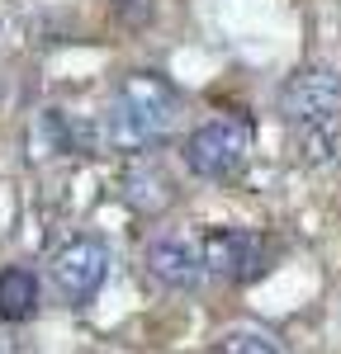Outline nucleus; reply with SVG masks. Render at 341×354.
<instances>
[{
  "label": "nucleus",
  "mask_w": 341,
  "mask_h": 354,
  "mask_svg": "<svg viewBox=\"0 0 341 354\" xmlns=\"http://www.w3.org/2000/svg\"><path fill=\"white\" fill-rule=\"evenodd\" d=\"M252 156V123L247 118H209L204 128L185 137V165L199 180L223 185L232 175H242V165Z\"/></svg>",
  "instance_id": "nucleus-2"
},
{
  "label": "nucleus",
  "mask_w": 341,
  "mask_h": 354,
  "mask_svg": "<svg viewBox=\"0 0 341 354\" xmlns=\"http://www.w3.org/2000/svg\"><path fill=\"white\" fill-rule=\"evenodd\" d=\"M218 354H284V345L261 326H232V330H223Z\"/></svg>",
  "instance_id": "nucleus-9"
},
{
  "label": "nucleus",
  "mask_w": 341,
  "mask_h": 354,
  "mask_svg": "<svg viewBox=\"0 0 341 354\" xmlns=\"http://www.w3.org/2000/svg\"><path fill=\"white\" fill-rule=\"evenodd\" d=\"M38 312V279L33 270H0V322H28Z\"/></svg>",
  "instance_id": "nucleus-8"
},
{
  "label": "nucleus",
  "mask_w": 341,
  "mask_h": 354,
  "mask_svg": "<svg viewBox=\"0 0 341 354\" xmlns=\"http://www.w3.org/2000/svg\"><path fill=\"white\" fill-rule=\"evenodd\" d=\"M280 113L294 133L341 118V76L332 66H304L280 85Z\"/></svg>",
  "instance_id": "nucleus-3"
},
{
  "label": "nucleus",
  "mask_w": 341,
  "mask_h": 354,
  "mask_svg": "<svg viewBox=\"0 0 341 354\" xmlns=\"http://www.w3.org/2000/svg\"><path fill=\"white\" fill-rule=\"evenodd\" d=\"M142 265H147V274H152L161 288H175V293L195 288L199 279L209 274V265H204V245L185 241V236H157V241H147Z\"/></svg>",
  "instance_id": "nucleus-6"
},
{
  "label": "nucleus",
  "mask_w": 341,
  "mask_h": 354,
  "mask_svg": "<svg viewBox=\"0 0 341 354\" xmlns=\"http://www.w3.org/2000/svg\"><path fill=\"white\" fill-rule=\"evenodd\" d=\"M175 113H180L175 85L166 76H157V71H133L114 95V113H110V128H105L110 147L138 151V156L152 151L175 128Z\"/></svg>",
  "instance_id": "nucleus-1"
},
{
  "label": "nucleus",
  "mask_w": 341,
  "mask_h": 354,
  "mask_svg": "<svg viewBox=\"0 0 341 354\" xmlns=\"http://www.w3.org/2000/svg\"><path fill=\"white\" fill-rule=\"evenodd\" d=\"M53 279L71 302H90L110 279V245L100 236H71L53 255Z\"/></svg>",
  "instance_id": "nucleus-4"
},
{
  "label": "nucleus",
  "mask_w": 341,
  "mask_h": 354,
  "mask_svg": "<svg viewBox=\"0 0 341 354\" xmlns=\"http://www.w3.org/2000/svg\"><path fill=\"white\" fill-rule=\"evenodd\" d=\"M204 265L218 279H232V283H252L256 274L265 270V245L256 232H242V227H218L204 236Z\"/></svg>",
  "instance_id": "nucleus-5"
},
{
  "label": "nucleus",
  "mask_w": 341,
  "mask_h": 354,
  "mask_svg": "<svg viewBox=\"0 0 341 354\" xmlns=\"http://www.w3.org/2000/svg\"><path fill=\"white\" fill-rule=\"evenodd\" d=\"M123 194H128V203L147 213V218H157V213H166L170 203H175V185H170V175L161 170L157 156H142L133 161V170L123 175Z\"/></svg>",
  "instance_id": "nucleus-7"
}]
</instances>
